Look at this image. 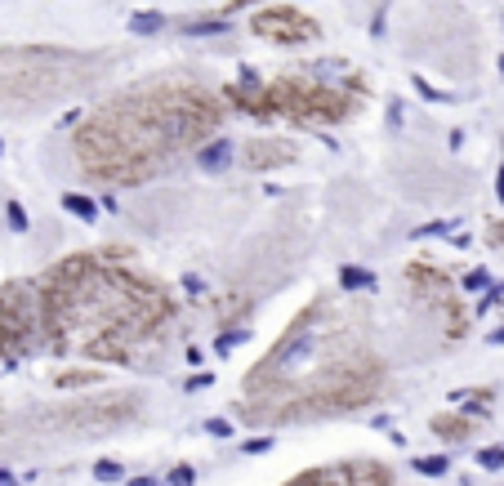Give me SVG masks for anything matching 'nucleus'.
<instances>
[{"label": "nucleus", "mask_w": 504, "mask_h": 486, "mask_svg": "<svg viewBox=\"0 0 504 486\" xmlns=\"http://www.w3.org/2000/svg\"><path fill=\"white\" fill-rule=\"evenodd\" d=\"M433 433L447 437V442H464V437L473 433V424L464 419V415H437V419H433Z\"/></svg>", "instance_id": "f257e3e1"}, {"label": "nucleus", "mask_w": 504, "mask_h": 486, "mask_svg": "<svg viewBox=\"0 0 504 486\" xmlns=\"http://www.w3.org/2000/svg\"><path fill=\"white\" fill-rule=\"evenodd\" d=\"M339 282L348 286V290H371V286H375V277L366 272V268H353V263H343V268H339Z\"/></svg>", "instance_id": "f03ea898"}, {"label": "nucleus", "mask_w": 504, "mask_h": 486, "mask_svg": "<svg viewBox=\"0 0 504 486\" xmlns=\"http://www.w3.org/2000/svg\"><path fill=\"white\" fill-rule=\"evenodd\" d=\"M228 27V18H201V22H179V32L183 36H214V32H224Z\"/></svg>", "instance_id": "7ed1b4c3"}, {"label": "nucleus", "mask_w": 504, "mask_h": 486, "mask_svg": "<svg viewBox=\"0 0 504 486\" xmlns=\"http://www.w3.org/2000/svg\"><path fill=\"white\" fill-rule=\"evenodd\" d=\"M63 205H67V210L76 214V218H85V223H90V218L98 214V205H94L90 197H76V192H67V197H63Z\"/></svg>", "instance_id": "20e7f679"}, {"label": "nucleus", "mask_w": 504, "mask_h": 486, "mask_svg": "<svg viewBox=\"0 0 504 486\" xmlns=\"http://www.w3.org/2000/svg\"><path fill=\"white\" fill-rule=\"evenodd\" d=\"M447 468H451L447 455H424V459H415V473H424V478H442Z\"/></svg>", "instance_id": "39448f33"}, {"label": "nucleus", "mask_w": 504, "mask_h": 486, "mask_svg": "<svg viewBox=\"0 0 504 486\" xmlns=\"http://www.w3.org/2000/svg\"><path fill=\"white\" fill-rule=\"evenodd\" d=\"M161 27H165L161 14H134L130 18V32H139V36H152V32H161Z\"/></svg>", "instance_id": "423d86ee"}, {"label": "nucleus", "mask_w": 504, "mask_h": 486, "mask_svg": "<svg viewBox=\"0 0 504 486\" xmlns=\"http://www.w3.org/2000/svg\"><path fill=\"white\" fill-rule=\"evenodd\" d=\"M477 464L482 468H504V446H482V451H477Z\"/></svg>", "instance_id": "0eeeda50"}, {"label": "nucleus", "mask_w": 504, "mask_h": 486, "mask_svg": "<svg viewBox=\"0 0 504 486\" xmlns=\"http://www.w3.org/2000/svg\"><path fill=\"white\" fill-rule=\"evenodd\" d=\"M170 486H192V464H179L170 473Z\"/></svg>", "instance_id": "6e6552de"}, {"label": "nucleus", "mask_w": 504, "mask_h": 486, "mask_svg": "<svg viewBox=\"0 0 504 486\" xmlns=\"http://www.w3.org/2000/svg\"><path fill=\"white\" fill-rule=\"evenodd\" d=\"M94 473H98L103 482H112V478H121V464H116V459H103V464H98Z\"/></svg>", "instance_id": "1a4fd4ad"}, {"label": "nucleus", "mask_w": 504, "mask_h": 486, "mask_svg": "<svg viewBox=\"0 0 504 486\" xmlns=\"http://www.w3.org/2000/svg\"><path fill=\"white\" fill-rule=\"evenodd\" d=\"M9 223H14V228H18V232H22V228H27V214H22V210H18V205H14V201H9Z\"/></svg>", "instance_id": "9d476101"}, {"label": "nucleus", "mask_w": 504, "mask_h": 486, "mask_svg": "<svg viewBox=\"0 0 504 486\" xmlns=\"http://www.w3.org/2000/svg\"><path fill=\"white\" fill-rule=\"evenodd\" d=\"M205 429H210L214 437H228V433H232V424H228V419H210V424H205Z\"/></svg>", "instance_id": "9b49d317"}, {"label": "nucleus", "mask_w": 504, "mask_h": 486, "mask_svg": "<svg viewBox=\"0 0 504 486\" xmlns=\"http://www.w3.org/2000/svg\"><path fill=\"white\" fill-rule=\"evenodd\" d=\"M477 286H486V272H473V277H464V290H477Z\"/></svg>", "instance_id": "f8f14e48"}, {"label": "nucleus", "mask_w": 504, "mask_h": 486, "mask_svg": "<svg viewBox=\"0 0 504 486\" xmlns=\"http://www.w3.org/2000/svg\"><path fill=\"white\" fill-rule=\"evenodd\" d=\"M134 486H156V482H134Z\"/></svg>", "instance_id": "ddd939ff"}, {"label": "nucleus", "mask_w": 504, "mask_h": 486, "mask_svg": "<svg viewBox=\"0 0 504 486\" xmlns=\"http://www.w3.org/2000/svg\"><path fill=\"white\" fill-rule=\"evenodd\" d=\"M500 71H504V58H500Z\"/></svg>", "instance_id": "4468645a"}]
</instances>
